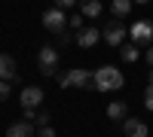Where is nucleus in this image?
Returning a JSON list of instances; mask_svg holds the SVG:
<instances>
[{"instance_id": "6", "label": "nucleus", "mask_w": 153, "mask_h": 137, "mask_svg": "<svg viewBox=\"0 0 153 137\" xmlns=\"http://www.w3.org/2000/svg\"><path fill=\"white\" fill-rule=\"evenodd\" d=\"M129 37L135 46H150L153 43V21H135L129 28Z\"/></svg>"}, {"instance_id": "3", "label": "nucleus", "mask_w": 153, "mask_h": 137, "mask_svg": "<svg viewBox=\"0 0 153 137\" xmlns=\"http://www.w3.org/2000/svg\"><path fill=\"white\" fill-rule=\"evenodd\" d=\"M37 70L43 76H55V70H58V49L55 46H40V52H37Z\"/></svg>"}, {"instance_id": "2", "label": "nucleus", "mask_w": 153, "mask_h": 137, "mask_svg": "<svg viewBox=\"0 0 153 137\" xmlns=\"http://www.w3.org/2000/svg\"><path fill=\"white\" fill-rule=\"evenodd\" d=\"M58 85L61 89H71V85H76V89H95V73L83 70V67H74V70L58 76Z\"/></svg>"}, {"instance_id": "14", "label": "nucleus", "mask_w": 153, "mask_h": 137, "mask_svg": "<svg viewBox=\"0 0 153 137\" xmlns=\"http://www.w3.org/2000/svg\"><path fill=\"white\" fill-rule=\"evenodd\" d=\"M132 0H113V3H110V12H113V18H126V15H129V12H132Z\"/></svg>"}, {"instance_id": "12", "label": "nucleus", "mask_w": 153, "mask_h": 137, "mask_svg": "<svg viewBox=\"0 0 153 137\" xmlns=\"http://www.w3.org/2000/svg\"><path fill=\"white\" fill-rule=\"evenodd\" d=\"M101 12H104L101 0H83V3H80V15L83 18H98Z\"/></svg>"}, {"instance_id": "7", "label": "nucleus", "mask_w": 153, "mask_h": 137, "mask_svg": "<svg viewBox=\"0 0 153 137\" xmlns=\"http://www.w3.org/2000/svg\"><path fill=\"white\" fill-rule=\"evenodd\" d=\"M98 40H101V31L95 24H83V28L74 34V43L80 49H92V46H98Z\"/></svg>"}, {"instance_id": "1", "label": "nucleus", "mask_w": 153, "mask_h": 137, "mask_svg": "<svg viewBox=\"0 0 153 137\" xmlns=\"http://www.w3.org/2000/svg\"><path fill=\"white\" fill-rule=\"evenodd\" d=\"M95 73V92H120L123 89V70H117L113 64H104V67H98L92 70Z\"/></svg>"}, {"instance_id": "9", "label": "nucleus", "mask_w": 153, "mask_h": 137, "mask_svg": "<svg viewBox=\"0 0 153 137\" xmlns=\"http://www.w3.org/2000/svg\"><path fill=\"white\" fill-rule=\"evenodd\" d=\"M0 79L3 82H19V70H16V58L0 52Z\"/></svg>"}, {"instance_id": "4", "label": "nucleus", "mask_w": 153, "mask_h": 137, "mask_svg": "<svg viewBox=\"0 0 153 137\" xmlns=\"http://www.w3.org/2000/svg\"><path fill=\"white\" fill-rule=\"evenodd\" d=\"M101 37H104V43H107V46H123V43H126V37H129V28L123 24V18H113V21L104 24Z\"/></svg>"}, {"instance_id": "16", "label": "nucleus", "mask_w": 153, "mask_h": 137, "mask_svg": "<svg viewBox=\"0 0 153 137\" xmlns=\"http://www.w3.org/2000/svg\"><path fill=\"white\" fill-rule=\"evenodd\" d=\"M83 24H86V18L80 15V12H76V15H68V28H71L74 34H76V31H80V28H83Z\"/></svg>"}, {"instance_id": "10", "label": "nucleus", "mask_w": 153, "mask_h": 137, "mask_svg": "<svg viewBox=\"0 0 153 137\" xmlns=\"http://www.w3.org/2000/svg\"><path fill=\"white\" fill-rule=\"evenodd\" d=\"M6 137H37V125L28 119H22V122H12V125L6 128Z\"/></svg>"}, {"instance_id": "8", "label": "nucleus", "mask_w": 153, "mask_h": 137, "mask_svg": "<svg viewBox=\"0 0 153 137\" xmlns=\"http://www.w3.org/2000/svg\"><path fill=\"white\" fill-rule=\"evenodd\" d=\"M19 104H22V110H37V107L43 104V89H40V85H28V89H22Z\"/></svg>"}, {"instance_id": "24", "label": "nucleus", "mask_w": 153, "mask_h": 137, "mask_svg": "<svg viewBox=\"0 0 153 137\" xmlns=\"http://www.w3.org/2000/svg\"><path fill=\"white\" fill-rule=\"evenodd\" d=\"M147 79H150V85H153V67H150V70H147Z\"/></svg>"}, {"instance_id": "21", "label": "nucleus", "mask_w": 153, "mask_h": 137, "mask_svg": "<svg viewBox=\"0 0 153 137\" xmlns=\"http://www.w3.org/2000/svg\"><path fill=\"white\" fill-rule=\"evenodd\" d=\"M37 137H58V134H55V128L46 125V128H37Z\"/></svg>"}, {"instance_id": "13", "label": "nucleus", "mask_w": 153, "mask_h": 137, "mask_svg": "<svg viewBox=\"0 0 153 137\" xmlns=\"http://www.w3.org/2000/svg\"><path fill=\"white\" fill-rule=\"evenodd\" d=\"M107 119H129V107H126V101H113L110 107H107Z\"/></svg>"}, {"instance_id": "5", "label": "nucleus", "mask_w": 153, "mask_h": 137, "mask_svg": "<svg viewBox=\"0 0 153 137\" xmlns=\"http://www.w3.org/2000/svg\"><path fill=\"white\" fill-rule=\"evenodd\" d=\"M43 28L46 31H52V34H61V31H68V15H65V9H58V6H49L43 12Z\"/></svg>"}, {"instance_id": "17", "label": "nucleus", "mask_w": 153, "mask_h": 137, "mask_svg": "<svg viewBox=\"0 0 153 137\" xmlns=\"http://www.w3.org/2000/svg\"><path fill=\"white\" fill-rule=\"evenodd\" d=\"M9 95H12V82H3V79H0V104H3Z\"/></svg>"}, {"instance_id": "19", "label": "nucleus", "mask_w": 153, "mask_h": 137, "mask_svg": "<svg viewBox=\"0 0 153 137\" xmlns=\"http://www.w3.org/2000/svg\"><path fill=\"white\" fill-rule=\"evenodd\" d=\"M144 107L153 113V85H147V92H144Z\"/></svg>"}, {"instance_id": "11", "label": "nucleus", "mask_w": 153, "mask_h": 137, "mask_svg": "<svg viewBox=\"0 0 153 137\" xmlns=\"http://www.w3.org/2000/svg\"><path fill=\"white\" fill-rule=\"evenodd\" d=\"M123 131H126V137H147V125L141 119H135V116L123 119Z\"/></svg>"}, {"instance_id": "20", "label": "nucleus", "mask_w": 153, "mask_h": 137, "mask_svg": "<svg viewBox=\"0 0 153 137\" xmlns=\"http://www.w3.org/2000/svg\"><path fill=\"white\" fill-rule=\"evenodd\" d=\"M80 3V0H55L52 6H58V9H71V6H76Z\"/></svg>"}, {"instance_id": "25", "label": "nucleus", "mask_w": 153, "mask_h": 137, "mask_svg": "<svg viewBox=\"0 0 153 137\" xmlns=\"http://www.w3.org/2000/svg\"><path fill=\"white\" fill-rule=\"evenodd\" d=\"M132 3H150V0H132Z\"/></svg>"}, {"instance_id": "23", "label": "nucleus", "mask_w": 153, "mask_h": 137, "mask_svg": "<svg viewBox=\"0 0 153 137\" xmlns=\"http://www.w3.org/2000/svg\"><path fill=\"white\" fill-rule=\"evenodd\" d=\"M147 64H150V67H153V43H150V46H147Z\"/></svg>"}, {"instance_id": "22", "label": "nucleus", "mask_w": 153, "mask_h": 137, "mask_svg": "<svg viewBox=\"0 0 153 137\" xmlns=\"http://www.w3.org/2000/svg\"><path fill=\"white\" fill-rule=\"evenodd\" d=\"M71 40H74V34H71V31H61V34H58V43H61V46H68Z\"/></svg>"}, {"instance_id": "15", "label": "nucleus", "mask_w": 153, "mask_h": 137, "mask_svg": "<svg viewBox=\"0 0 153 137\" xmlns=\"http://www.w3.org/2000/svg\"><path fill=\"white\" fill-rule=\"evenodd\" d=\"M120 58L126 64H135V61L141 58V52H138V46H120Z\"/></svg>"}, {"instance_id": "18", "label": "nucleus", "mask_w": 153, "mask_h": 137, "mask_svg": "<svg viewBox=\"0 0 153 137\" xmlns=\"http://www.w3.org/2000/svg\"><path fill=\"white\" fill-rule=\"evenodd\" d=\"M49 119H52L49 113H37V116H34V125H37V128H46V125H49Z\"/></svg>"}]
</instances>
